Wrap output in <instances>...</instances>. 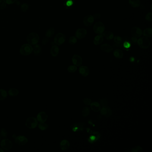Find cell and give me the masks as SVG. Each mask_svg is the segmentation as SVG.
Listing matches in <instances>:
<instances>
[{"label":"cell","mask_w":152,"mask_h":152,"mask_svg":"<svg viewBox=\"0 0 152 152\" xmlns=\"http://www.w3.org/2000/svg\"><path fill=\"white\" fill-rule=\"evenodd\" d=\"M27 40L31 45H35L37 44L39 40V35L35 33H31L27 36Z\"/></svg>","instance_id":"6da1fadb"},{"label":"cell","mask_w":152,"mask_h":152,"mask_svg":"<svg viewBox=\"0 0 152 152\" xmlns=\"http://www.w3.org/2000/svg\"><path fill=\"white\" fill-rule=\"evenodd\" d=\"M33 51V47L30 44H25L21 47L20 49L21 54L24 56L30 55Z\"/></svg>","instance_id":"7a4b0ae2"},{"label":"cell","mask_w":152,"mask_h":152,"mask_svg":"<svg viewBox=\"0 0 152 152\" xmlns=\"http://www.w3.org/2000/svg\"><path fill=\"white\" fill-rule=\"evenodd\" d=\"M137 43L138 45L141 48H148L150 45V42L148 38L146 37H141L139 38L137 40Z\"/></svg>","instance_id":"3957f363"},{"label":"cell","mask_w":152,"mask_h":152,"mask_svg":"<svg viewBox=\"0 0 152 152\" xmlns=\"http://www.w3.org/2000/svg\"><path fill=\"white\" fill-rule=\"evenodd\" d=\"M93 30L95 33L98 35H101L105 30V26L102 22H99L96 23L93 27Z\"/></svg>","instance_id":"277c9868"},{"label":"cell","mask_w":152,"mask_h":152,"mask_svg":"<svg viewBox=\"0 0 152 152\" xmlns=\"http://www.w3.org/2000/svg\"><path fill=\"white\" fill-rule=\"evenodd\" d=\"M38 124V120L36 118L33 117H30L27 120L25 124L28 128L33 129H35L37 126Z\"/></svg>","instance_id":"5b68a950"},{"label":"cell","mask_w":152,"mask_h":152,"mask_svg":"<svg viewBox=\"0 0 152 152\" xmlns=\"http://www.w3.org/2000/svg\"><path fill=\"white\" fill-rule=\"evenodd\" d=\"M66 40V37L64 34L60 33L57 34L54 38V42L57 45H61Z\"/></svg>","instance_id":"8992f818"},{"label":"cell","mask_w":152,"mask_h":152,"mask_svg":"<svg viewBox=\"0 0 152 152\" xmlns=\"http://www.w3.org/2000/svg\"><path fill=\"white\" fill-rule=\"evenodd\" d=\"M1 146L2 149L6 150H10L12 148V143L10 140L7 139L2 140L1 142Z\"/></svg>","instance_id":"52a82bcc"},{"label":"cell","mask_w":152,"mask_h":152,"mask_svg":"<svg viewBox=\"0 0 152 152\" xmlns=\"http://www.w3.org/2000/svg\"><path fill=\"white\" fill-rule=\"evenodd\" d=\"M100 113L102 116L106 117H109L111 116L113 113V111L108 106H103L102 108L100 109Z\"/></svg>","instance_id":"ba28073f"},{"label":"cell","mask_w":152,"mask_h":152,"mask_svg":"<svg viewBox=\"0 0 152 152\" xmlns=\"http://www.w3.org/2000/svg\"><path fill=\"white\" fill-rule=\"evenodd\" d=\"M15 141L17 144L19 146H24L27 143L28 139L24 136H18L15 139Z\"/></svg>","instance_id":"9c48e42d"},{"label":"cell","mask_w":152,"mask_h":152,"mask_svg":"<svg viewBox=\"0 0 152 152\" xmlns=\"http://www.w3.org/2000/svg\"><path fill=\"white\" fill-rule=\"evenodd\" d=\"M94 17L91 15L86 16L83 19V24L86 27H90L92 25L94 22Z\"/></svg>","instance_id":"30bf717a"},{"label":"cell","mask_w":152,"mask_h":152,"mask_svg":"<svg viewBox=\"0 0 152 152\" xmlns=\"http://www.w3.org/2000/svg\"><path fill=\"white\" fill-rule=\"evenodd\" d=\"M87 31L84 28L78 29L75 33V36L78 39H82L86 36Z\"/></svg>","instance_id":"8fae6325"},{"label":"cell","mask_w":152,"mask_h":152,"mask_svg":"<svg viewBox=\"0 0 152 152\" xmlns=\"http://www.w3.org/2000/svg\"><path fill=\"white\" fill-rule=\"evenodd\" d=\"M131 34L134 37L139 38L142 35V31L141 29L137 27H134L131 31Z\"/></svg>","instance_id":"7c38bea8"},{"label":"cell","mask_w":152,"mask_h":152,"mask_svg":"<svg viewBox=\"0 0 152 152\" xmlns=\"http://www.w3.org/2000/svg\"><path fill=\"white\" fill-rule=\"evenodd\" d=\"M72 61L74 65L76 67H79L82 64L83 60L80 55H75L72 57Z\"/></svg>","instance_id":"4fadbf2b"},{"label":"cell","mask_w":152,"mask_h":152,"mask_svg":"<svg viewBox=\"0 0 152 152\" xmlns=\"http://www.w3.org/2000/svg\"><path fill=\"white\" fill-rule=\"evenodd\" d=\"M47 114L44 111H41L37 115V119L40 122H45L47 120Z\"/></svg>","instance_id":"5bb4252c"},{"label":"cell","mask_w":152,"mask_h":152,"mask_svg":"<svg viewBox=\"0 0 152 152\" xmlns=\"http://www.w3.org/2000/svg\"><path fill=\"white\" fill-rule=\"evenodd\" d=\"M60 148L63 151H65L68 150L70 146V144L69 141L67 140H63L62 141L60 144Z\"/></svg>","instance_id":"9a60e30c"},{"label":"cell","mask_w":152,"mask_h":152,"mask_svg":"<svg viewBox=\"0 0 152 152\" xmlns=\"http://www.w3.org/2000/svg\"><path fill=\"white\" fill-rule=\"evenodd\" d=\"M79 72L84 77H86L89 74V70L87 66H81L79 69Z\"/></svg>","instance_id":"2e32d148"},{"label":"cell","mask_w":152,"mask_h":152,"mask_svg":"<svg viewBox=\"0 0 152 152\" xmlns=\"http://www.w3.org/2000/svg\"><path fill=\"white\" fill-rule=\"evenodd\" d=\"M100 49L104 52L110 53L113 50V47L109 44H104L101 46Z\"/></svg>","instance_id":"e0dca14e"},{"label":"cell","mask_w":152,"mask_h":152,"mask_svg":"<svg viewBox=\"0 0 152 152\" xmlns=\"http://www.w3.org/2000/svg\"><path fill=\"white\" fill-rule=\"evenodd\" d=\"M90 106L91 110L95 112H98L100 111L101 109V105L98 102H91Z\"/></svg>","instance_id":"ac0fdd59"},{"label":"cell","mask_w":152,"mask_h":152,"mask_svg":"<svg viewBox=\"0 0 152 152\" xmlns=\"http://www.w3.org/2000/svg\"><path fill=\"white\" fill-rule=\"evenodd\" d=\"M104 41V36L103 35H99L96 36L93 40V43L96 45H99Z\"/></svg>","instance_id":"d6986e66"},{"label":"cell","mask_w":152,"mask_h":152,"mask_svg":"<svg viewBox=\"0 0 152 152\" xmlns=\"http://www.w3.org/2000/svg\"><path fill=\"white\" fill-rule=\"evenodd\" d=\"M59 52H60V49L57 45H53L50 49V54L52 56H57L58 55Z\"/></svg>","instance_id":"ffe728a7"},{"label":"cell","mask_w":152,"mask_h":152,"mask_svg":"<svg viewBox=\"0 0 152 152\" xmlns=\"http://www.w3.org/2000/svg\"><path fill=\"white\" fill-rule=\"evenodd\" d=\"M113 55L116 58H122L124 56V53L120 49H116L114 51Z\"/></svg>","instance_id":"44dd1931"},{"label":"cell","mask_w":152,"mask_h":152,"mask_svg":"<svg viewBox=\"0 0 152 152\" xmlns=\"http://www.w3.org/2000/svg\"><path fill=\"white\" fill-rule=\"evenodd\" d=\"M129 3L133 8H137L140 6L141 2L140 0H129Z\"/></svg>","instance_id":"7402d4cb"},{"label":"cell","mask_w":152,"mask_h":152,"mask_svg":"<svg viewBox=\"0 0 152 152\" xmlns=\"http://www.w3.org/2000/svg\"><path fill=\"white\" fill-rule=\"evenodd\" d=\"M103 35L105 37V38H106L108 40H111V39H113L114 38V35L113 33H112L110 31L104 32Z\"/></svg>","instance_id":"603a6c76"},{"label":"cell","mask_w":152,"mask_h":152,"mask_svg":"<svg viewBox=\"0 0 152 152\" xmlns=\"http://www.w3.org/2000/svg\"><path fill=\"white\" fill-rule=\"evenodd\" d=\"M73 131H78L80 130H83V124L82 123H76L73 125L72 127Z\"/></svg>","instance_id":"cb8c5ba5"},{"label":"cell","mask_w":152,"mask_h":152,"mask_svg":"<svg viewBox=\"0 0 152 152\" xmlns=\"http://www.w3.org/2000/svg\"><path fill=\"white\" fill-rule=\"evenodd\" d=\"M144 36L147 38H150L152 36V29L151 28L146 29L142 32Z\"/></svg>","instance_id":"d4e9b609"},{"label":"cell","mask_w":152,"mask_h":152,"mask_svg":"<svg viewBox=\"0 0 152 152\" xmlns=\"http://www.w3.org/2000/svg\"><path fill=\"white\" fill-rule=\"evenodd\" d=\"M8 93L10 96H17L18 94H19V91L15 88H12L9 90Z\"/></svg>","instance_id":"484cf974"},{"label":"cell","mask_w":152,"mask_h":152,"mask_svg":"<svg viewBox=\"0 0 152 152\" xmlns=\"http://www.w3.org/2000/svg\"><path fill=\"white\" fill-rule=\"evenodd\" d=\"M55 32V30L54 28H50L47 30L45 33V36L47 38H50L52 37L53 36Z\"/></svg>","instance_id":"4316f807"},{"label":"cell","mask_w":152,"mask_h":152,"mask_svg":"<svg viewBox=\"0 0 152 152\" xmlns=\"http://www.w3.org/2000/svg\"><path fill=\"white\" fill-rule=\"evenodd\" d=\"M90 113V109L89 107H85L83 108L82 111V115L83 117L88 116Z\"/></svg>","instance_id":"83f0119b"},{"label":"cell","mask_w":152,"mask_h":152,"mask_svg":"<svg viewBox=\"0 0 152 152\" xmlns=\"http://www.w3.org/2000/svg\"><path fill=\"white\" fill-rule=\"evenodd\" d=\"M7 96V93L5 90L4 89H0V100H4L6 98Z\"/></svg>","instance_id":"f1b7e54d"},{"label":"cell","mask_w":152,"mask_h":152,"mask_svg":"<svg viewBox=\"0 0 152 152\" xmlns=\"http://www.w3.org/2000/svg\"><path fill=\"white\" fill-rule=\"evenodd\" d=\"M33 51L35 55H38L41 52V48L40 46L38 45H34V47L33 48Z\"/></svg>","instance_id":"f546056e"},{"label":"cell","mask_w":152,"mask_h":152,"mask_svg":"<svg viewBox=\"0 0 152 152\" xmlns=\"http://www.w3.org/2000/svg\"><path fill=\"white\" fill-rule=\"evenodd\" d=\"M48 127V126L47 124H45L44 122H40V123L38 124L39 129L42 131L47 129Z\"/></svg>","instance_id":"4dcf8cb0"},{"label":"cell","mask_w":152,"mask_h":152,"mask_svg":"<svg viewBox=\"0 0 152 152\" xmlns=\"http://www.w3.org/2000/svg\"><path fill=\"white\" fill-rule=\"evenodd\" d=\"M77 70V67L75 65H71L68 67V71L70 73H74Z\"/></svg>","instance_id":"1f68e13d"},{"label":"cell","mask_w":152,"mask_h":152,"mask_svg":"<svg viewBox=\"0 0 152 152\" xmlns=\"http://www.w3.org/2000/svg\"><path fill=\"white\" fill-rule=\"evenodd\" d=\"M77 42V38L75 36H71V37L69 38V43L70 44L74 45Z\"/></svg>","instance_id":"d6a6232c"},{"label":"cell","mask_w":152,"mask_h":152,"mask_svg":"<svg viewBox=\"0 0 152 152\" xmlns=\"http://www.w3.org/2000/svg\"><path fill=\"white\" fill-rule=\"evenodd\" d=\"M114 41L116 44H121L122 42V39L121 37L116 36L114 38Z\"/></svg>","instance_id":"836d02e7"},{"label":"cell","mask_w":152,"mask_h":152,"mask_svg":"<svg viewBox=\"0 0 152 152\" xmlns=\"http://www.w3.org/2000/svg\"><path fill=\"white\" fill-rule=\"evenodd\" d=\"M131 151L132 152H142L143 151V149L141 146H137L133 148L132 149Z\"/></svg>","instance_id":"e575fe53"},{"label":"cell","mask_w":152,"mask_h":152,"mask_svg":"<svg viewBox=\"0 0 152 152\" xmlns=\"http://www.w3.org/2000/svg\"><path fill=\"white\" fill-rule=\"evenodd\" d=\"M0 134L2 137H6L7 135H8V133L7 132L6 130L3 128L0 130Z\"/></svg>","instance_id":"d590c367"},{"label":"cell","mask_w":152,"mask_h":152,"mask_svg":"<svg viewBox=\"0 0 152 152\" xmlns=\"http://www.w3.org/2000/svg\"><path fill=\"white\" fill-rule=\"evenodd\" d=\"M29 8V5L27 4H23L21 5V10L23 12H26L28 10Z\"/></svg>","instance_id":"8d00e7d4"},{"label":"cell","mask_w":152,"mask_h":152,"mask_svg":"<svg viewBox=\"0 0 152 152\" xmlns=\"http://www.w3.org/2000/svg\"><path fill=\"white\" fill-rule=\"evenodd\" d=\"M83 103L86 105H89L91 103V100L89 98H85L83 100Z\"/></svg>","instance_id":"74e56055"},{"label":"cell","mask_w":152,"mask_h":152,"mask_svg":"<svg viewBox=\"0 0 152 152\" xmlns=\"http://www.w3.org/2000/svg\"><path fill=\"white\" fill-rule=\"evenodd\" d=\"M146 19L149 22H151L152 21V13L151 12L148 13L146 16Z\"/></svg>","instance_id":"f35d334b"},{"label":"cell","mask_w":152,"mask_h":152,"mask_svg":"<svg viewBox=\"0 0 152 152\" xmlns=\"http://www.w3.org/2000/svg\"><path fill=\"white\" fill-rule=\"evenodd\" d=\"M108 100L107 99H102V100H100V104L101 105H103V106H107V104H108Z\"/></svg>","instance_id":"ab89813d"},{"label":"cell","mask_w":152,"mask_h":152,"mask_svg":"<svg viewBox=\"0 0 152 152\" xmlns=\"http://www.w3.org/2000/svg\"><path fill=\"white\" fill-rule=\"evenodd\" d=\"M3 1L5 3L9 5L13 4L16 1V0H3Z\"/></svg>","instance_id":"60d3db41"},{"label":"cell","mask_w":152,"mask_h":152,"mask_svg":"<svg viewBox=\"0 0 152 152\" xmlns=\"http://www.w3.org/2000/svg\"><path fill=\"white\" fill-rule=\"evenodd\" d=\"M6 7V4L4 2H2L0 3V9L1 10H4Z\"/></svg>","instance_id":"b9f144b4"},{"label":"cell","mask_w":152,"mask_h":152,"mask_svg":"<svg viewBox=\"0 0 152 152\" xmlns=\"http://www.w3.org/2000/svg\"><path fill=\"white\" fill-rule=\"evenodd\" d=\"M93 16L94 19H100L101 17V15L99 13H96V14H94V15Z\"/></svg>","instance_id":"7bdbcfd3"},{"label":"cell","mask_w":152,"mask_h":152,"mask_svg":"<svg viewBox=\"0 0 152 152\" xmlns=\"http://www.w3.org/2000/svg\"><path fill=\"white\" fill-rule=\"evenodd\" d=\"M130 45H130V43L127 42H124V47H125V48H129V47H130Z\"/></svg>","instance_id":"ee69618b"},{"label":"cell","mask_w":152,"mask_h":152,"mask_svg":"<svg viewBox=\"0 0 152 152\" xmlns=\"http://www.w3.org/2000/svg\"><path fill=\"white\" fill-rule=\"evenodd\" d=\"M48 42V39L47 38H44V39H42V43L43 45H45L47 44Z\"/></svg>","instance_id":"f6af8a7d"},{"label":"cell","mask_w":152,"mask_h":152,"mask_svg":"<svg viewBox=\"0 0 152 152\" xmlns=\"http://www.w3.org/2000/svg\"><path fill=\"white\" fill-rule=\"evenodd\" d=\"M131 39H132V42H133V43H137V40H137V38L133 37Z\"/></svg>","instance_id":"bcb514c9"},{"label":"cell","mask_w":152,"mask_h":152,"mask_svg":"<svg viewBox=\"0 0 152 152\" xmlns=\"http://www.w3.org/2000/svg\"><path fill=\"white\" fill-rule=\"evenodd\" d=\"M3 151H4L3 149H1V148H0V152H3Z\"/></svg>","instance_id":"7dc6e473"},{"label":"cell","mask_w":152,"mask_h":152,"mask_svg":"<svg viewBox=\"0 0 152 152\" xmlns=\"http://www.w3.org/2000/svg\"><path fill=\"white\" fill-rule=\"evenodd\" d=\"M2 2V0H0V3Z\"/></svg>","instance_id":"c3c4849f"},{"label":"cell","mask_w":152,"mask_h":152,"mask_svg":"<svg viewBox=\"0 0 152 152\" xmlns=\"http://www.w3.org/2000/svg\"><path fill=\"white\" fill-rule=\"evenodd\" d=\"M1 136H0V140H1Z\"/></svg>","instance_id":"681fc988"}]
</instances>
